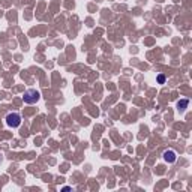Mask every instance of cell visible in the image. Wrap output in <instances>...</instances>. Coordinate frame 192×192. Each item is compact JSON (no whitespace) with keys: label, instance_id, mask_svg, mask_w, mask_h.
Segmentation results:
<instances>
[{"label":"cell","instance_id":"1","mask_svg":"<svg viewBox=\"0 0 192 192\" xmlns=\"http://www.w3.org/2000/svg\"><path fill=\"white\" fill-rule=\"evenodd\" d=\"M39 98H41V93H39L38 90H35V89L26 90V92H24V96H23V99H24L26 104H36V102L39 101Z\"/></svg>","mask_w":192,"mask_h":192},{"label":"cell","instance_id":"2","mask_svg":"<svg viewBox=\"0 0 192 192\" xmlns=\"http://www.w3.org/2000/svg\"><path fill=\"white\" fill-rule=\"evenodd\" d=\"M6 125L11 128H18L21 125V116L18 113H11L6 116Z\"/></svg>","mask_w":192,"mask_h":192},{"label":"cell","instance_id":"3","mask_svg":"<svg viewBox=\"0 0 192 192\" xmlns=\"http://www.w3.org/2000/svg\"><path fill=\"white\" fill-rule=\"evenodd\" d=\"M164 159H165V162H168V164H173V162H176V159H177V155H176V152L167 150L164 153Z\"/></svg>","mask_w":192,"mask_h":192},{"label":"cell","instance_id":"4","mask_svg":"<svg viewBox=\"0 0 192 192\" xmlns=\"http://www.w3.org/2000/svg\"><path fill=\"white\" fill-rule=\"evenodd\" d=\"M188 104H189V101H186V99H185V101H180V102H179V108L185 110V108L188 107Z\"/></svg>","mask_w":192,"mask_h":192},{"label":"cell","instance_id":"5","mask_svg":"<svg viewBox=\"0 0 192 192\" xmlns=\"http://www.w3.org/2000/svg\"><path fill=\"white\" fill-rule=\"evenodd\" d=\"M158 83H159V84H164V83H165V77H164V75H159V77H158Z\"/></svg>","mask_w":192,"mask_h":192}]
</instances>
